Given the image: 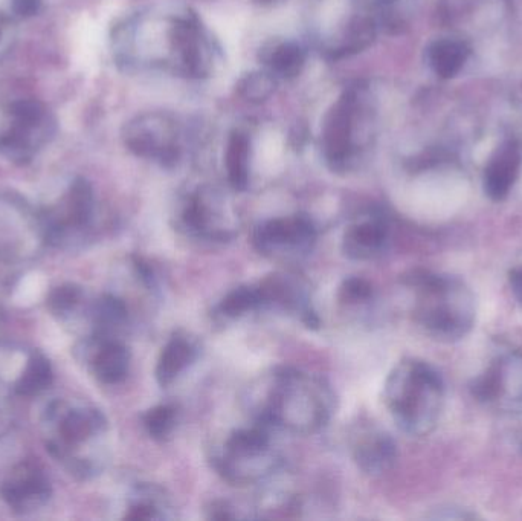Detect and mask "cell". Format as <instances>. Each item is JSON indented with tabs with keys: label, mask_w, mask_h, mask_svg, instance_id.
<instances>
[{
	"label": "cell",
	"mask_w": 522,
	"mask_h": 521,
	"mask_svg": "<svg viewBox=\"0 0 522 521\" xmlns=\"http://www.w3.org/2000/svg\"><path fill=\"white\" fill-rule=\"evenodd\" d=\"M277 81L269 72H251L237 83V92L249 103H265L275 92Z\"/></svg>",
	"instance_id": "83f0119b"
},
{
	"label": "cell",
	"mask_w": 522,
	"mask_h": 521,
	"mask_svg": "<svg viewBox=\"0 0 522 521\" xmlns=\"http://www.w3.org/2000/svg\"><path fill=\"white\" fill-rule=\"evenodd\" d=\"M43 0H11V14L16 19L28 20L42 11Z\"/></svg>",
	"instance_id": "f546056e"
},
{
	"label": "cell",
	"mask_w": 522,
	"mask_h": 521,
	"mask_svg": "<svg viewBox=\"0 0 522 521\" xmlns=\"http://www.w3.org/2000/svg\"><path fill=\"white\" fill-rule=\"evenodd\" d=\"M123 140L133 155L156 159L162 166H173L179 159L173 124L164 115L145 114L136 117L124 127Z\"/></svg>",
	"instance_id": "7c38bea8"
},
{
	"label": "cell",
	"mask_w": 522,
	"mask_h": 521,
	"mask_svg": "<svg viewBox=\"0 0 522 521\" xmlns=\"http://www.w3.org/2000/svg\"><path fill=\"white\" fill-rule=\"evenodd\" d=\"M356 97L353 92H345L324 123L323 146L329 166L335 172H344L350 166L355 153L353 147V121L356 114Z\"/></svg>",
	"instance_id": "2e32d148"
},
{
	"label": "cell",
	"mask_w": 522,
	"mask_h": 521,
	"mask_svg": "<svg viewBox=\"0 0 522 521\" xmlns=\"http://www.w3.org/2000/svg\"><path fill=\"white\" fill-rule=\"evenodd\" d=\"M260 292L261 309H275L300 318L307 327L319 326V318L312 308L310 292L298 277L277 272L261 280L257 285Z\"/></svg>",
	"instance_id": "5bb4252c"
},
{
	"label": "cell",
	"mask_w": 522,
	"mask_h": 521,
	"mask_svg": "<svg viewBox=\"0 0 522 521\" xmlns=\"http://www.w3.org/2000/svg\"><path fill=\"white\" fill-rule=\"evenodd\" d=\"M249 149L251 144L245 133H231L226 146L225 164L229 185L236 191H245L249 185Z\"/></svg>",
	"instance_id": "603a6c76"
},
{
	"label": "cell",
	"mask_w": 522,
	"mask_h": 521,
	"mask_svg": "<svg viewBox=\"0 0 522 521\" xmlns=\"http://www.w3.org/2000/svg\"><path fill=\"white\" fill-rule=\"evenodd\" d=\"M384 401L394 424L413 437L435 430L445 407V382L434 367L416 358H405L385 381Z\"/></svg>",
	"instance_id": "277c9868"
},
{
	"label": "cell",
	"mask_w": 522,
	"mask_h": 521,
	"mask_svg": "<svg viewBox=\"0 0 522 521\" xmlns=\"http://www.w3.org/2000/svg\"><path fill=\"white\" fill-rule=\"evenodd\" d=\"M5 114L8 126L0 130V156L26 166L54 141L57 118L45 103L33 98L13 101Z\"/></svg>",
	"instance_id": "8992f818"
},
{
	"label": "cell",
	"mask_w": 522,
	"mask_h": 521,
	"mask_svg": "<svg viewBox=\"0 0 522 521\" xmlns=\"http://www.w3.org/2000/svg\"><path fill=\"white\" fill-rule=\"evenodd\" d=\"M199 353V343L190 334L179 331L171 335L156 363L155 376L159 386H171L185 370L196 363Z\"/></svg>",
	"instance_id": "ffe728a7"
},
{
	"label": "cell",
	"mask_w": 522,
	"mask_h": 521,
	"mask_svg": "<svg viewBox=\"0 0 522 521\" xmlns=\"http://www.w3.org/2000/svg\"><path fill=\"white\" fill-rule=\"evenodd\" d=\"M521 170V152L513 143L501 147L490 159L484 175V191L492 201L507 198Z\"/></svg>",
	"instance_id": "44dd1931"
},
{
	"label": "cell",
	"mask_w": 522,
	"mask_h": 521,
	"mask_svg": "<svg viewBox=\"0 0 522 521\" xmlns=\"http://www.w3.org/2000/svg\"><path fill=\"white\" fill-rule=\"evenodd\" d=\"M390 245V227L381 214H371L350 225L342 237V253L356 262H370L381 257Z\"/></svg>",
	"instance_id": "d6986e66"
},
{
	"label": "cell",
	"mask_w": 522,
	"mask_h": 521,
	"mask_svg": "<svg viewBox=\"0 0 522 521\" xmlns=\"http://www.w3.org/2000/svg\"><path fill=\"white\" fill-rule=\"evenodd\" d=\"M352 456L359 470L367 476L388 473L397 460V445L393 437L374 424H359L350 437Z\"/></svg>",
	"instance_id": "e0dca14e"
},
{
	"label": "cell",
	"mask_w": 522,
	"mask_h": 521,
	"mask_svg": "<svg viewBox=\"0 0 522 521\" xmlns=\"http://www.w3.org/2000/svg\"><path fill=\"white\" fill-rule=\"evenodd\" d=\"M468 57V51L463 43L442 40L432 45L429 49V62L435 74L442 78H451L460 72Z\"/></svg>",
	"instance_id": "d4e9b609"
},
{
	"label": "cell",
	"mask_w": 522,
	"mask_h": 521,
	"mask_svg": "<svg viewBox=\"0 0 522 521\" xmlns=\"http://www.w3.org/2000/svg\"><path fill=\"white\" fill-rule=\"evenodd\" d=\"M257 2H260V4H269L272 0H257Z\"/></svg>",
	"instance_id": "e575fe53"
},
{
	"label": "cell",
	"mask_w": 522,
	"mask_h": 521,
	"mask_svg": "<svg viewBox=\"0 0 522 521\" xmlns=\"http://www.w3.org/2000/svg\"><path fill=\"white\" fill-rule=\"evenodd\" d=\"M472 395L501 415L522 416V353L507 352L490 361L472 382Z\"/></svg>",
	"instance_id": "30bf717a"
},
{
	"label": "cell",
	"mask_w": 522,
	"mask_h": 521,
	"mask_svg": "<svg viewBox=\"0 0 522 521\" xmlns=\"http://www.w3.org/2000/svg\"><path fill=\"white\" fill-rule=\"evenodd\" d=\"M48 245L74 250L91 237L95 193L86 178H75L57 202L40 210Z\"/></svg>",
	"instance_id": "52a82bcc"
},
{
	"label": "cell",
	"mask_w": 522,
	"mask_h": 521,
	"mask_svg": "<svg viewBox=\"0 0 522 521\" xmlns=\"http://www.w3.org/2000/svg\"><path fill=\"white\" fill-rule=\"evenodd\" d=\"M179 408L174 404H159L142 415V425L153 441L165 442L178 427Z\"/></svg>",
	"instance_id": "484cf974"
},
{
	"label": "cell",
	"mask_w": 522,
	"mask_h": 521,
	"mask_svg": "<svg viewBox=\"0 0 522 521\" xmlns=\"http://www.w3.org/2000/svg\"><path fill=\"white\" fill-rule=\"evenodd\" d=\"M52 378L51 364L39 350L0 344V386L31 398L45 392L51 386Z\"/></svg>",
	"instance_id": "8fae6325"
},
{
	"label": "cell",
	"mask_w": 522,
	"mask_h": 521,
	"mask_svg": "<svg viewBox=\"0 0 522 521\" xmlns=\"http://www.w3.org/2000/svg\"><path fill=\"white\" fill-rule=\"evenodd\" d=\"M373 297V285L368 280L361 279V277L345 279L341 288H339V300L348 306L364 305V303L373 300Z\"/></svg>",
	"instance_id": "f1b7e54d"
},
{
	"label": "cell",
	"mask_w": 522,
	"mask_h": 521,
	"mask_svg": "<svg viewBox=\"0 0 522 521\" xmlns=\"http://www.w3.org/2000/svg\"><path fill=\"white\" fill-rule=\"evenodd\" d=\"M413 292L414 321L435 340L458 341L471 332L477 315L474 292L449 274L417 269L403 279Z\"/></svg>",
	"instance_id": "3957f363"
},
{
	"label": "cell",
	"mask_w": 522,
	"mask_h": 521,
	"mask_svg": "<svg viewBox=\"0 0 522 521\" xmlns=\"http://www.w3.org/2000/svg\"><path fill=\"white\" fill-rule=\"evenodd\" d=\"M261 298L257 285L239 286L225 295L217 306V317L222 320H237L249 312L260 311Z\"/></svg>",
	"instance_id": "cb8c5ba5"
},
{
	"label": "cell",
	"mask_w": 522,
	"mask_h": 521,
	"mask_svg": "<svg viewBox=\"0 0 522 521\" xmlns=\"http://www.w3.org/2000/svg\"><path fill=\"white\" fill-rule=\"evenodd\" d=\"M45 245L40 210L14 191H0V260L33 262Z\"/></svg>",
	"instance_id": "ba28073f"
},
{
	"label": "cell",
	"mask_w": 522,
	"mask_h": 521,
	"mask_svg": "<svg viewBox=\"0 0 522 521\" xmlns=\"http://www.w3.org/2000/svg\"><path fill=\"white\" fill-rule=\"evenodd\" d=\"M0 494L8 508L17 514H33L48 505L52 494L51 482L36 460H22L4 480Z\"/></svg>",
	"instance_id": "4fadbf2b"
},
{
	"label": "cell",
	"mask_w": 522,
	"mask_h": 521,
	"mask_svg": "<svg viewBox=\"0 0 522 521\" xmlns=\"http://www.w3.org/2000/svg\"><path fill=\"white\" fill-rule=\"evenodd\" d=\"M510 288L522 305V265L510 272Z\"/></svg>",
	"instance_id": "d6a6232c"
},
{
	"label": "cell",
	"mask_w": 522,
	"mask_h": 521,
	"mask_svg": "<svg viewBox=\"0 0 522 521\" xmlns=\"http://www.w3.org/2000/svg\"><path fill=\"white\" fill-rule=\"evenodd\" d=\"M46 450L72 476L89 480L109 462V422L94 405L58 399L42 419Z\"/></svg>",
	"instance_id": "7a4b0ae2"
},
{
	"label": "cell",
	"mask_w": 522,
	"mask_h": 521,
	"mask_svg": "<svg viewBox=\"0 0 522 521\" xmlns=\"http://www.w3.org/2000/svg\"><path fill=\"white\" fill-rule=\"evenodd\" d=\"M11 422H13V416H11L10 407L4 399L0 398V437H4L11 430Z\"/></svg>",
	"instance_id": "1f68e13d"
},
{
	"label": "cell",
	"mask_w": 522,
	"mask_h": 521,
	"mask_svg": "<svg viewBox=\"0 0 522 521\" xmlns=\"http://www.w3.org/2000/svg\"><path fill=\"white\" fill-rule=\"evenodd\" d=\"M77 353L92 375L107 386L120 384L129 375L132 356L118 337H84Z\"/></svg>",
	"instance_id": "9a60e30c"
},
{
	"label": "cell",
	"mask_w": 522,
	"mask_h": 521,
	"mask_svg": "<svg viewBox=\"0 0 522 521\" xmlns=\"http://www.w3.org/2000/svg\"><path fill=\"white\" fill-rule=\"evenodd\" d=\"M266 60L275 74L283 78H295L303 71L306 57L295 43H281L269 52Z\"/></svg>",
	"instance_id": "4316f807"
},
{
	"label": "cell",
	"mask_w": 522,
	"mask_h": 521,
	"mask_svg": "<svg viewBox=\"0 0 522 521\" xmlns=\"http://www.w3.org/2000/svg\"><path fill=\"white\" fill-rule=\"evenodd\" d=\"M318 240V231L304 214L275 217L261 222L252 233V245L274 262L297 263L306 259Z\"/></svg>",
	"instance_id": "9c48e42d"
},
{
	"label": "cell",
	"mask_w": 522,
	"mask_h": 521,
	"mask_svg": "<svg viewBox=\"0 0 522 521\" xmlns=\"http://www.w3.org/2000/svg\"><path fill=\"white\" fill-rule=\"evenodd\" d=\"M176 224L185 236L200 242H226L236 236L234 228L223 224L219 208L214 207L213 202L208 201L202 193L187 198L179 211Z\"/></svg>",
	"instance_id": "ac0fdd59"
},
{
	"label": "cell",
	"mask_w": 522,
	"mask_h": 521,
	"mask_svg": "<svg viewBox=\"0 0 522 521\" xmlns=\"http://www.w3.org/2000/svg\"><path fill=\"white\" fill-rule=\"evenodd\" d=\"M274 428L254 422L237 428L211 454L213 468L232 485H257L280 470L281 453L272 436Z\"/></svg>",
	"instance_id": "5b68a950"
},
{
	"label": "cell",
	"mask_w": 522,
	"mask_h": 521,
	"mask_svg": "<svg viewBox=\"0 0 522 521\" xmlns=\"http://www.w3.org/2000/svg\"><path fill=\"white\" fill-rule=\"evenodd\" d=\"M248 408L254 422L309 436L329 424L335 411V393L321 376L295 367H277L252 387Z\"/></svg>",
	"instance_id": "6da1fadb"
},
{
	"label": "cell",
	"mask_w": 522,
	"mask_h": 521,
	"mask_svg": "<svg viewBox=\"0 0 522 521\" xmlns=\"http://www.w3.org/2000/svg\"><path fill=\"white\" fill-rule=\"evenodd\" d=\"M208 512H210L208 517L213 518V520H231V518L239 517L228 502H213L208 508Z\"/></svg>",
	"instance_id": "4dcf8cb0"
},
{
	"label": "cell",
	"mask_w": 522,
	"mask_h": 521,
	"mask_svg": "<svg viewBox=\"0 0 522 521\" xmlns=\"http://www.w3.org/2000/svg\"><path fill=\"white\" fill-rule=\"evenodd\" d=\"M174 506L164 489L155 485H139L133 489L124 509V520H168L174 517Z\"/></svg>",
	"instance_id": "7402d4cb"
},
{
	"label": "cell",
	"mask_w": 522,
	"mask_h": 521,
	"mask_svg": "<svg viewBox=\"0 0 522 521\" xmlns=\"http://www.w3.org/2000/svg\"><path fill=\"white\" fill-rule=\"evenodd\" d=\"M11 30H13V17L0 10V45L4 43L5 39H8Z\"/></svg>",
	"instance_id": "836d02e7"
}]
</instances>
